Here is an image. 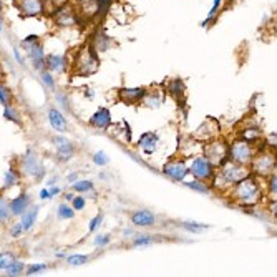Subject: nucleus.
Wrapping results in <instances>:
<instances>
[{
	"label": "nucleus",
	"mask_w": 277,
	"mask_h": 277,
	"mask_svg": "<svg viewBox=\"0 0 277 277\" xmlns=\"http://www.w3.org/2000/svg\"><path fill=\"white\" fill-rule=\"evenodd\" d=\"M30 196L27 193H22L19 194L17 198H14L10 201V209H12V214L14 216H22L25 211L30 208Z\"/></svg>",
	"instance_id": "13"
},
{
	"label": "nucleus",
	"mask_w": 277,
	"mask_h": 277,
	"mask_svg": "<svg viewBox=\"0 0 277 277\" xmlns=\"http://www.w3.org/2000/svg\"><path fill=\"white\" fill-rule=\"evenodd\" d=\"M67 65H68L67 58L62 57V55H50V57H46V70L50 71L62 73V71H65Z\"/></svg>",
	"instance_id": "16"
},
{
	"label": "nucleus",
	"mask_w": 277,
	"mask_h": 277,
	"mask_svg": "<svg viewBox=\"0 0 277 277\" xmlns=\"http://www.w3.org/2000/svg\"><path fill=\"white\" fill-rule=\"evenodd\" d=\"M65 199H67L68 203H71V201L75 199V194H73V193H67V194H65Z\"/></svg>",
	"instance_id": "46"
},
{
	"label": "nucleus",
	"mask_w": 277,
	"mask_h": 277,
	"mask_svg": "<svg viewBox=\"0 0 277 277\" xmlns=\"http://www.w3.org/2000/svg\"><path fill=\"white\" fill-rule=\"evenodd\" d=\"M57 181H58V178H55V176H53V178H50V180H48V186H53Z\"/></svg>",
	"instance_id": "47"
},
{
	"label": "nucleus",
	"mask_w": 277,
	"mask_h": 277,
	"mask_svg": "<svg viewBox=\"0 0 277 277\" xmlns=\"http://www.w3.org/2000/svg\"><path fill=\"white\" fill-rule=\"evenodd\" d=\"M55 257L63 259V257H67V255H65V253H55Z\"/></svg>",
	"instance_id": "48"
},
{
	"label": "nucleus",
	"mask_w": 277,
	"mask_h": 277,
	"mask_svg": "<svg viewBox=\"0 0 277 277\" xmlns=\"http://www.w3.org/2000/svg\"><path fill=\"white\" fill-rule=\"evenodd\" d=\"M46 271V264H32V266L27 267V274L28 276H35L38 272Z\"/></svg>",
	"instance_id": "33"
},
{
	"label": "nucleus",
	"mask_w": 277,
	"mask_h": 277,
	"mask_svg": "<svg viewBox=\"0 0 277 277\" xmlns=\"http://www.w3.org/2000/svg\"><path fill=\"white\" fill-rule=\"evenodd\" d=\"M23 269H25V264H23L22 261H17V259H15V262L12 264V266L5 271V276H7V277L20 276V274L23 272Z\"/></svg>",
	"instance_id": "25"
},
{
	"label": "nucleus",
	"mask_w": 277,
	"mask_h": 277,
	"mask_svg": "<svg viewBox=\"0 0 277 277\" xmlns=\"http://www.w3.org/2000/svg\"><path fill=\"white\" fill-rule=\"evenodd\" d=\"M110 241H112V236L110 234H98L95 237V246L96 247H105L110 244Z\"/></svg>",
	"instance_id": "32"
},
{
	"label": "nucleus",
	"mask_w": 277,
	"mask_h": 277,
	"mask_svg": "<svg viewBox=\"0 0 277 277\" xmlns=\"http://www.w3.org/2000/svg\"><path fill=\"white\" fill-rule=\"evenodd\" d=\"M14 216L12 214V209H10V203H5L2 199V208H0V221L2 223H8V219Z\"/></svg>",
	"instance_id": "29"
},
{
	"label": "nucleus",
	"mask_w": 277,
	"mask_h": 277,
	"mask_svg": "<svg viewBox=\"0 0 277 277\" xmlns=\"http://www.w3.org/2000/svg\"><path fill=\"white\" fill-rule=\"evenodd\" d=\"M276 168V156L272 153H262L254 160V171L259 174H269Z\"/></svg>",
	"instance_id": "7"
},
{
	"label": "nucleus",
	"mask_w": 277,
	"mask_h": 277,
	"mask_svg": "<svg viewBox=\"0 0 277 277\" xmlns=\"http://www.w3.org/2000/svg\"><path fill=\"white\" fill-rule=\"evenodd\" d=\"M25 231V228H23V224L22 223H17L12 226V229H10V236L12 237H19V236H22V232Z\"/></svg>",
	"instance_id": "38"
},
{
	"label": "nucleus",
	"mask_w": 277,
	"mask_h": 277,
	"mask_svg": "<svg viewBox=\"0 0 277 277\" xmlns=\"http://www.w3.org/2000/svg\"><path fill=\"white\" fill-rule=\"evenodd\" d=\"M87 96H93V92L92 90H87Z\"/></svg>",
	"instance_id": "51"
},
{
	"label": "nucleus",
	"mask_w": 277,
	"mask_h": 277,
	"mask_svg": "<svg viewBox=\"0 0 277 277\" xmlns=\"http://www.w3.org/2000/svg\"><path fill=\"white\" fill-rule=\"evenodd\" d=\"M189 173L193 174L196 180H209L214 178V164L208 156H198L193 160V163L189 166Z\"/></svg>",
	"instance_id": "1"
},
{
	"label": "nucleus",
	"mask_w": 277,
	"mask_h": 277,
	"mask_svg": "<svg viewBox=\"0 0 277 277\" xmlns=\"http://www.w3.org/2000/svg\"><path fill=\"white\" fill-rule=\"evenodd\" d=\"M85 204H87V199H85L83 196H75V199L71 201V206L75 208V211H82Z\"/></svg>",
	"instance_id": "36"
},
{
	"label": "nucleus",
	"mask_w": 277,
	"mask_h": 277,
	"mask_svg": "<svg viewBox=\"0 0 277 277\" xmlns=\"http://www.w3.org/2000/svg\"><path fill=\"white\" fill-rule=\"evenodd\" d=\"M75 216V208L73 206H68V204H60L57 208V217L58 219H71Z\"/></svg>",
	"instance_id": "21"
},
{
	"label": "nucleus",
	"mask_w": 277,
	"mask_h": 277,
	"mask_svg": "<svg viewBox=\"0 0 277 277\" xmlns=\"http://www.w3.org/2000/svg\"><path fill=\"white\" fill-rule=\"evenodd\" d=\"M38 211H40V208L38 206H30L22 216H20L22 217L20 223L23 224L25 231H30V229L33 228V224H35V221H37V216H38Z\"/></svg>",
	"instance_id": "17"
},
{
	"label": "nucleus",
	"mask_w": 277,
	"mask_h": 277,
	"mask_svg": "<svg viewBox=\"0 0 277 277\" xmlns=\"http://www.w3.org/2000/svg\"><path fill=\"white\" fill-rule=\"evenodd\" d=\"M163 173L166 174L168 178H171L173 181H185V178L187 176L189 173V168L186 166L185 161L181 160H173L169 163H166L163 166Z\"/></svg>",
	"instance_id": "5"
},
{
	"label": "nucleus",
	"mask_w": 277,
	"mask_h": 277,
	"mask_svg": "<svg viewBox=\"0 0 277 277\" xmlns=\"http://www.w3.org/2000/svg\"><path fill=\"white\" fill-rule=\"evenodd\" d=\"M183 185H185L186 187H189V189L198 191V193H204V194H208V193H209V187H208V185H206V183H204L203 180L183 181Z\"/></svg>",
	"instance_id": "19"
},
{
	"label": "nucleus",
	"mask_w": 277,
	"mask_h": 277,
	"mask_svg": "<svg viewBox=\"0 0 277 277\" xmlns=\"http://www.w3.org/2000/svg\"><path fill=\"white\" fill-rule=\"evenodd\" d=\"M28 55H30V58H32V62L33 60H44L45 58V53H44V46H42L40 44H33L28 46Z\"/></svg>",
	"instance_id": "22"
},
{
	"label": "nucleus",
	"mask_w": 277,
	"mask_h": 277,
	"mask_svg": "<svg viewBox=\"0 0 277 277\" xmlns=\"http://www.w3.org/2000/svg\"><path fill=\"white\" fill-rule=\"evenodd\" d=\"M53 143L57 146V158L60 161H68L71 156H73V146L71 143L68 141L65 136H55L53 138Z\"/></svg>",
	"instance_id": "10"
},
{
	"label": "nucleus",
	"mask_w": 277,
	"mask_h": 277,
	"mask_svg": "<svg viewBox=\"0 0 277 277\" xmlns=\"http://www.w3.org/2000/svg\"><path fill=\"white\" fill-rule=\"evenodd\" d=\"M93 181L90 180H78L73 183V191H76V193H88V191H93Z\"/></svg>",
	"instance_id": "23"
},
{
	"label": "nucleus",
	"mask_w": 277,
	"mask_h": 277,
	"mask_svg": "<svg viewBox=\"0 0 277 277\" xmlns=\"http://www.w3.org/2000/svg\"><path fill=\"white\" fill-rule=\"evenodd\" d=\"M40 80L44 82V85H46V87L50 88V90H55V80H53V75L50 73V70H42L40 71Z\"/></svg>",
	"instance_id": "28"
},
{
	"label": "nucleus",
	"mask_w": 277,
	"mask_h": 277,
	"mask_svg": "<svg viewBox=\"0 0 277 277\" xmlns=\"http://www.w3.org/2000/svg\"><path fill=\"white\" fill-rule=\"evenodd\" d=\"M67 262L70 266H83L85 262L88 261V255H83V254H71V255H67Z\"/></svg>",
	"instance_id": "26"
},
{
	"label": "nucleus",
	"mask_w": 277,
	"mask_h": 277,
	"mask_svg": "<svg viewBox=\"0 0 277 277\" xmlns=\"http://www.w3.org/2000/svg\"><path fill=\"white\" fill-rule=\"evenodd\" d=\"M57 19V22L60 25H71L75 22V15L71 10H68V8H62L60 12H58V15L55 17Z\"/></svg>",
	"instance_id": "18"
},
{
	"label": "nucleus",
	"mask_w": 277,
	"mask_h": 277,
	"mask_svg": "<svg viewBox=\"0 0 277 277\" xmlns=\"http://www.w3.org/2000/svg\"><path fill=\"white\" fill-rule=\"evenodd\" d=\"M0 103L3 106H8L10 105V96H8V88L7 87H0Z\"/></svg>",
	"instance_id": "34"
},
{
	"label": "nucleus",
	"mask_w": 277,
	"mask_h": 277,
	"mask_svg": "<svg viewBox=\"0 0 277 277\" xmlns=\"http://www.w3.org/2000/svg\"><path fill=\"white\" fill-rule=\"evenodd\" d=\"M14 262H15L14 254H10V253H2V255H0V269H2V271H7L8 267H10Z\"/></svg>",
	"instance_id": "27"
},
{
	"label": "nucleus",
	"mask_w": 277,
	"mask_h": 277,
	"mask_svg": "<svg viewBox=\"0 0 277 277\" xmlns=\"http://www.w3.org/2000/svg\"><path fill=\"white\" fill-rule=\"evenodd\" d=\"M118 95H120V100L123 101V103L133 105V103L141 101L143 98L148 95V92L144 90V88H141V87H138V88H121V90L118 92Z\"/></svg>",
	"instance_id": "8"
},
{
	"label": "nucleus",
	"mask_w": 277,
	"mask_h": 277,
	"mask_svg": "<svg viewBox=\"0 0 277 277\" xmlns=\"http://www.w3.org/2000/svg\"><path fill=\"white\" fill-rule=\"evenodd\" d=\"M20 168H22L23 173H27L28 176H32L37 181L45 176V168L38 161V158L33 155V151H27V155L20 161Z\"/></svg>",
	"instance_id": "4"
},
{
	"label": "nucleus",
	"mask_w": 277,
	"mask_h": 277,
	"mask_svg": "<svg viewBox=\"0 0 277 277\" xmlns=\"http://www.w3.org/2000/svg\"><path fill=\"white\" fill-rule=\"evenodd\" d=\"M247 176V171L242 164H228L219 171V174H214V181H224L226 185H237Z\"/></svg>",
	"instance_id": "3"
},
{
	"label": "nucleus",
	"mask_w": 277,
	"mask_h": 277,
	"mask_svg": "<svg viewBox=\"0 0 277 277\" xmlns=\"http://www.w3.org/2000/svg\"><path fill=\"white\" fill-rule=\"evenodd\" d=\"M181 228L183 229H186V231H189V232H193V234H198V232H201L204 231V229H208V226L206 224H199V223H194V221H185V223H181Z\"/></svg>",
	"instance_id": "24"
},
{
	"label": "nucleus",
	"mask_w": 277,
	"mask_h": 277,
	"mask_svg": "<svg viewBox=\"0 0 277 277\" xmlns=\"http://www.w3.org/2000/svg\"><path fill=\"white\" fill-rule=\"evenodd\" d=\"M19 8L23 15L35 17L44 12V2L42 0H19Z\"/></svg>",
	"instance_id": "12"
},
{
	"label": "nucleus",
	"mask_w": 277,
	"mask_h": 277,
	"mask_svg": "<svg viewBox=\"0 0 277 277\" xmlns=\"http://www.w3.org/2000/svg\"><path fill=\"white\" fill-rule=\"evenodd\" d=\"M269 191L274 196H277V174H276V176H272L269 180Z\"/></svg>",
	"instance_id": "40"
},
{
	"label": "nucleus",
	"mask_w": 277,
	"mask_h": 277,
	"mask_svg": "<svg viewBox=\"0 0 277 277\" xmlns=\"http://www.w3.org/2000/svg\"><path fill=\"white\" fill-rule=\"evenodd\" d=\"M48 121H50V126H52L55 131H58V133H65L68 130L65 116H63L60 110H57V108L48 110Z\"/></svg>",
	"instance_id": "14"
},
{
	"label": "nucleus",
	"mask_w": 277,
	"mask_h": 277,
	"mask_svg": "<svg viewBox=\"0 0 277 277\" xmlns=\"http://www.w3.org/2000/svg\"><path fill=\"white\" fill-rule=\"evenodd\" d=\"M153 241H155V239L150 237V236H138V237H135L133 246L135 247H144V246H150Z\"/></svg>",
	"instance_id": "31"
},
{
	"label": "nucleus",
	"mask_w": 277,
	"mask_h": 277,
	"mask_svg": "<svg viewBox=\"0 0 277 277\" xmlns=\"http://www.w3.org/2000/svg\"><path fill=\"white\" fill-rule=\"evenodd\" d=\"M110 123H112V113L108 108H98L90 118V126L96 130H108Z\"/></svg>",
	"instance_id": "9"
},
{
	"label": "nucleus",
	"mask_w": 277,
	"mask_h": 277,
	"mask_svg": "<svg viewBox=\"0 0 277 277\" xmlns=\"http://www.w3.org/2000/svg\"><path fill=\"white\" fill-rule=\"evenodd\" d=\"M158 141H160V138H158L155 133H146V135H143L141 138H139L138 146L141 148L144 155H153L155 150H156Z\"/></svg>",
	"instance_id": "15"
},
{
	"label": "nucleus",
	"mask_w": 277,
	"mask_h": 277,
	"mask_svg": "<svg viewBox=\"0 0 277 277\" xmlns=\"http://www.w3.org/2000/svg\"><path fill=\"white\" fill-rule=\"evenodd\" d=\"M93 163L96 166H106L110 163V158L106 156L105 151H96L95 155H93Z\"/></svg>",
	"instance_id": "30"
},
{
	"label": "nucleus",
	"mask_w": 277,
	"mask_h": 277,
	"mask_svg": "<svg viewBox=\"0 0 277 277\" xmlns=\"http://www.w3.org/2000/svg\"><path fill=\"white\" fill-rule=\"evenodd\" d=\"M19 185V174H17L14 169H7L3 173V189H8V187Z\"/></svg>",
	"instance_id": "20"
},
{
	"label": "nucleus",
	"mask_w": 277,
	"mask_h": 277,
	"mask_svg": "<svg viewBox=\"0 0 277 277\" xmlns=\"http://www.w3.org/2000/svg\"><path fill=\"white\" fill-rule=\"evenodd\" d=\"M101 221H103V216H101V214H98V216L93 217V219L90 221V226H88V231H90V232H95L96 229L101 226Z\"/></svg>",
	"instance_id": "35"
},
{
	"label": "nucleus",
	"mask_w": 277,
	"mask_h": 277,
	"mask_svg": "<svg viewBox=\"0 0 277 277\" xmlns=\"http://www.w3.org/2000/svg\"><path fill=\"white\" fill-rule=\"evenodd\" d=\"M3 118H7V120H10L14 123H19V118L15 116V113H14V110L10 108V105L3 106Z\"/></svg>",
	"instance_id": "37"
},
{
	"label": "nucleus",
	"mask_w": 277,
	"mask_h": 277,
	"mask_svg": "<svg viewBox=\"0 0 277 277\" xmlns=\"http://www.w3.org/2000/svg\"><path fill=\"white\" fill-rule=\"evenodd\" d=\"M229 155L236 163L239 164H246L247 161L253 158V153H251V146H249V141H246V139H242V141H237L231 144V148H229Z\"/></svg>",
	"instance_id": "6"
},
{
	"label": "nucleus",
	"mask_w": 277,
	"mask_h": 277,
	"mask_svg": "<svg viewBox=\"0 0 277 277\" xmlns=\"http://www.w3.org/2000/svg\"><path fill=\"white\" fill-rule=\"evenodd\" d=\"M14 55H15V60H17V62H19V63H20V65H23V58H22V55H20V53H19V50H17V48L14 50Z\"/></svg>",
	"instance_id": "44"
},
{
	"label": "nucleus",
	"mask_w": 277,
	"mask_h": 277,
	"mask_svg": "<svg viewBox=\"0 0 277 277\" xmlns=\"http://www.w3.org/2000/svg\"><path fill=\"white\" fill-rule=\"evenodd\" d=\"M38 198L42 199V201H45V199H52V194H50V187L48 189H40V193H38Z\"/></svg>",
	"instance_id": "42"
},
{
	"label": "nucleus",
	"mask_w": 277,
	"mask_h": 277,
	"mask_svg": "<svg viewBox=\"0 0 277 277\" xmlns=\"http://www.w3.org/2000/svg\"><path fill=\"white\" fill-rule=\"evenodd\" d=\"M37 42H38V37H37V35H28V37H25L23 40H22V45H23V46L33 45V44H37Z\"/></svg>",
	"instance_id": "41"
},
{
	"label": "nucleus",
	"mask_w": 277,
	"mask_h": 277,
	"mask_svg": "<svg viewBox=\"0 0 277 277\" xmlns=\"http://www.w3.org/2000/svg\"><path fill=\"white\" fill-rule=\"evenodd\" d=\"M62 193V189L58 186H50V194H52V198H55V196H58Z\"/></svg>",
	"instance_id": "43"
},
{
	"label": "nucleus",
	"mask_w": 277,
	"mask_h": 277,
	"mask_svg": "<svg viewBox=\"0 0 277 277\" xmlns=\"http://www.w3.org/2000/svg\"><path fill=\"white\" fill-rule=\"evenodd\" d=\"M123 232H125V236H131V234H133V231H131V229H125Z\"/></svg>",
	"instance_id": "50"
},
{
	"label": "nucleus",
	"mask_w": 277,
	"mask_h": 277,
	"mask_svg": "<svg viewBox=\"0 0 277 277\" xmlns=\"http://www.w3.org/2000/svg\"><path fill=\"white\" fill-rule=\"evenodd\" d=\"M131 223L138 228H150V226H155L156 217L151 211L148 209H139L131 214Z\"/></svg>",
	"instance_id": "11"
},
{
	"label": "nucleus",
	"mask_w": 277,
	"mask_h": 277,
	"mask_svg": "<svg viewBox=\"0 0 277 277\" xmlns=\"http://www.w3.org/2000/svg\"><path fill=\"white\" fill-rule=\"evenodd\" d=\"M272 212H274V214L277 216V201H276L274 204H272Z\"/></svg>",
	"instance_id": "49"
},
{
	"label": "nucleus",
	"mask_w": 277,
	"mask_h": 277,
	"mask_svg": "<svg viewBox=\"0 0 277 277\" xmlns=\"http://www.w3.org/2000/svg\"><path fill=\"white\" fill-rule=\"evenodd\" d=\"M76 178H78V174L73 173V174H68L67 180H68V183H75V181H76Z\"/></svg>",
	"instance_id": "45"
},
{
	"label": "nucleus",
	"mask_w": 277,
	"mask_h": 277,
	"mask_svg": "<svg viewBox=\"0 0 277 277\" xmlns=\"http://www.w3.org/2000/svg\"><path fill=\"white\" fill-rule=\"evenodd\" d=\"M221 2H223V0H214V2H212V7H211L209 14H208V19H212V17H214V14H216V12L219 10V7H221Z\"/></svg>",
	"instance_id": "39"
},
{
	"label": "nucleus",
	"mask_w": 277,
	"mask_h": 277,
	"mask_svg": "<svg viewBox=\"0 0 277 277\" xmlns=\"http://www.w3.org/2000/svg\"><path fill=\"white\" fill-rule=\"evenodd\" d=\"M234 196H236V198L239 199L242 204L255 203V199H257V196H259V189H257L255 181L249 180V178L239 181V183H237V186H236V191H234Z\"/></svg>",
	"instance_id": "2"
}]
</instances>
